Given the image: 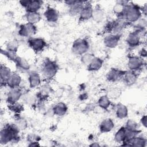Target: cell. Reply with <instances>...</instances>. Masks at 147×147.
Listing matches in <instances>:
<instances>
[{
	"mask_svg": "<svg viewBox=\"0 0 147 147\" xmlns=\"http://www.w3.org/2000/svg\"><path fill=\"white\" fill-rule=\"evenodd\" d=\"M20 130L13 123H7L0 131V143L6 145L10 142H18L20 141Z\"/></svg>",
	"mask_w": 147,
	"mask_h": 147,
	"instance_id": "obj_1",
	"label": "cell"
},
{
	"mask_svg": "<svg viewBox=\"0 0 147 147\" xmlns=\"http://www.w3.org/2000/svg\"><path fill=\"white\" fill-rule=\"evenodd\" d=\"M142 15L141 7L140 6L128 2L125 6L123 18L129 24L134 23L141 18Z\"/></svg>",
	"mask_w": 147,
	"mask_h": 147,
	"instance_id": "obj_2",
	"label": "cell"
},
{
	"mask_svg": "<svg viewBox=\"0 0 147 147\" xmlns=\"http://www.w3.org/2000/svg\"><path fill=\"white\" fill-rule=\"evenodd\" d=\"M59 67L55 60L47 59L42 64L41 73L43 78L47 80L52 79L58 71Z\"/></svg>",
	"mask_w": 147,
	"mask_h": 147,
	"instance_id": "obj_3",
	"label": "cell"
},
{
	"mask_svg": "<svg viewBox=\"0 0 147 147\" xmlns=\"http://www.w3.org/2000/svg\"><path fill=\"white\" fill-rule=\"evenodd\" d=\"M90 49V43L86 38H78L75 40L72 45V51L76 55L82 56L88 52Z\"/></svg>",
	"mask_w": 147,
	"mask_h": 147,
	"instance_id": "obj_4",
	"label": "cell"
},
{
	"mask_svg": "<svg viewBox=\"0 0 147 147\" xmlns=\"http://www.w3.org/2000/svg\"><path fill=\"white\" fill-rule=\"evenodd\" d=\"M144 30L145 29H136L133 32L129 33L125 40L127 46L131 48H134L139 46L141 43Z\"/></svg>",
	"mask_w": 147,
	"mask_h": 147,
	"instance_id": "obj_5",
	"label": "cell"
},
{
	"mask_svg": "<svg viewBox=\"0 0 147 147\" xmlns=\"http://www.w3.org/2000/svg\"><path fill=\"white\" fill-rule=\"evenodd\" d=\"M128 24L124 18H117L115 20L110 22L107 25V29L109 33H111L110 34H121Z\"/></svg>",
	"mask_w": 147,
	"mask_h": 147,
	"instance_id": "obj_6",
	"label": "cell"
},
{
	"mask_svg": "<svg viewBox=\"0 0 147 147\" xmlns=\"http://www.w3.org/2000/svg\"><path fill=\"white\" fill-rule=\"evenodd\" d=\"M28 44L29 47L37 53L43 51L47 45L45 40L41 37H30L28 40Z\"/></svg>",
	"mask_w": 147,
	"mask_h": 147,
	"instance_id": "obj_7",
	"label": "cell"
},
{
	"mask_svg": "<svg viewBox=\"0 0 147 147\" xmlns=\"http://www.w3.org/2000/svg\"><path fill=\"white\" fill-rule=\"evenodd\" d=\"M127 65L129 70L140 72L143 68L144 62L143 59L139 56L131 55L129 57Z\"/></svg>",
	"mask_w": 147,
	"mask_h": 147,
	"instance_id": "obj_8",
	"label": "cell"
},
{
	"mask_svg": "<svg viewBox=\"0 0 147 147\" xmlns=\"http://www.w3.org/2000/svg\"><path fill=\"white\" fill-rule=\"evenodd\" d=\"M37 28L35 25L29 23L22 24L19 27L18 34L24 37H32L37 32Z\"/></svg>",
	"mask_w": 147,
	"mask_h": 147,
	"instance_id": "obj_9",
	"label": "cell"
},
{
	"mask_svg": "<svg viewBox=\"0 0 147 147\" xmlns=\"http://www.w3.org/2000/svg\"><path fill=\"white\" fill-rule=\"evenodd\" d=\"M94 7L90 2L86 1L85 3L79 14V20L80 22L88 21L92 18Z\"/></svg>",
	"mask_w": 147,
	"mask_h": 147,
	"instance_id": "obj_10",
	"label": "cell"
},
{
	"mask_svg": "<svg viewBox=\"0 0 147 147\" xmlns=\"http://www.w3.org/2000/svg\"><path fill=\"white\" fill-rule=\"evenodd\" d=\"M23 93L24 92L20 87L10 89L7 94L6 102L8 104H12L18 102L21 98Z\"/></svg>",
	"mask_w": 147,
	"mask_h": 147,
	"instance_id": "obj_11",
	"label": "cell"
},
{
	"mask_svg": "<svg viewBox=\"0 0 147 147\" xmlns=\"http://www.w3.org/2000/svg\"><path fill=\"white\" fill-rule=\"evenodd\" d=\"M121 38V34H110L106 36L103 40V43L106 47L108 48H114L119 44Z\"/></svg>",
	"mask_w": 147,
	"mask_h": 147,
	"instance_id": "obj_12",
	"label": "cell"
},
{
	"mask_svg": "<svg viewBox=\"0 0 147 147\" xmlns=\"http://www.w3.org/2000/svg\"><path fill=\"white\" fill-rule=\"evenodd\" d=\"M126 71H123L118 68H111L107 73L106 79L110 82H116L122 79Z\"/></svg>",
	"mask_w": 147,
	"mask_h": 147,
	"instance_id": "obj_13",
	"label": "cell"
},
{
	"mask_svg": "<svg viewBox=\"0 0 147 147\" xmlns=\"http://www.w3.org/2000/svg\"><path fill=\"white\" fill-rule=\"evenodd\" d=\"M44 16L45 20L49 23H56L59 18V14L57 10L51 6H48L44 12Z\"/></svg>",
	"mask_w": 147,
	"mask_h": 147,
	"instance_id": "obj_14",
	"label": "cell"
},
{
	"mask_svg": "<svg viewBox=\"0 0 147 147\" xmlns=\"http://www.w3.org/2000/svg\"><path fill=\"white\" fill-rule=\"evenodd\" d=\"M138 71H126L125 74L122 77L123 83L127 86H131L136 83L138 79Z\"/></svg>",
	"mask_w": 147,
	"mask_h": 147,
	"instance_id": "obj_15",
	"label": "cell"
},
{
	"mask_svg": "<svg viewBox=\"0 0 147 147\" xmlns=\"http://www.w3.org/2000/svg\"><path fill=\"white\" fill-rule=\"evenodd\" d=\"M22 82V79L20 75L17 72H12L10 78L7 81L6 86L10 89L20 88Z\"/></svg>",
	"mask_w": 147,
	"mask_h": 147,
	"instance_id": "obj_16",
	"label": "cell"
},
{
	"mask_svg": "<svg viewBox=\"0 0 147 147\" xmlns=\"http://www.w3.org/2000/svg\"><path fill=\"white\" fill-rule=\"evenodd\" d=\"M28 83L30 88L34 89L39 87L41 84L40 75L36 71H31L28 75Z\"/></svg>",
	"mask_w": 147,
	"mask_h": 147,
	"instance_id": "obj_17",
	"label": "cell"
},
{
	"mask_svg": "<svg viewBox=\"0 0 147 147\" xmlns=\"http://www.w3.org/2000/svg\"><path fill=\"white\" fill-rule=\"evenodd\" d=\"M12 72L9 67L4 64H1L0 67V83L1 87L6 86V83Z\"/></svg>",
	"mask_w": 147,
	"mask_h": 147,
	"instance_id": "obj_18",
	"label": "cell"
},
{
	"mask_svg": "<svg viewBox=\"0 0 147 147\" xmlns=\"http://www.w3.org/2000/svg\"><path fill=\"white\" fill-rule=\"evenodd\" d=\"M114 121L111 118H106L103 119L99 126V131L102 133H106L111 131L114 127Z\"/></svg>",
	"mask_w": 147,
	"mask_h": 147,
	"instance_id": "obj_19",
	"label": "cell"
},
{
	"mask_svg": "<svg viewBox=\"0 0 147 147\" xmlns=\"http://www.w3.org/2000/svg\"><path fill=\"white\" fill-rule=\"evenodd\" d=\"M52 109L54 115L58 117H62L67 113L68 111V107L65 103L59 102L52 107Z\"/></svg>",
	"mask_w": 147,
	"mask_h": 147,
	"instance_id": "obj_20",
	"label": "cell"
},
{
	"mask_svg": "<svg viewBox=\"0 0 147 147\" xmlns=\"http://www.w3.org/2000/svg\"><path fill=\"white\" fill-rule=\"evenodd\" d=\"M17 68L22 72H27L30 69V64L29 62L24 57L18 56L15 61Z\"/></svg>",
	"mask_w": 147,
	"mask_h": 147,
	"instance_id": "obj_21",
	"label": "cell"
},
{
	"mask_svg": "<svg viewBox=\"0 0 147 147\" xmlns=\"http://www.w3.org/2000/svg\"><path fill=\"white\" fill-rule=\"evenodd\" d=\"M128 1H117L113 7V11L117 18H123L125 6Z\"/></svg>",
	"mask_w": 147,
	"mask_h": 147,
	"instance_id": "obj_22",
	"label": "cell"
},
{
	"mask_svg": "<svg viewBox=\"0 0 147 147\" xmlns=\"http://www.w3.org/2000/svg\"><path fill=\"white\" fill-rule=\"evenodd\" d=\"M129 114V110L126 105L123 103H119L115 107L116 117L121 119L126 118Z\"/></svg>",
	"mask_w": 147,
	"mask_h": 147,
	"instance_id": "obj_23",
	"label": "cell"
},
{
	"mask_svg": "<svg viewBox=\"0 0 147 147\" xmlns=\"http://www.w3.org/2000/svg\"><path fill=\"white\" fill-rule=\"evenodd\" d=\"M43 5V1L39 0H29L28 5L26 6L25 10L26 13L28 12H38V11L41 9L42 5Z\"/></svg>",
	"mask_w": 147,
	"mask_h": 147,
	"instance_id": "obj_24",
	"label": "cell"
},
{
	"mask_svg": "<svg viewBox=\"0 0 147 147\" xmlns=\"http://www.w3.org/2000/svg\"><path fill=\"white\" fill-rule=\"evenodd\" d=\"M103 61L99 57H95L92 61L87 66V69L91 72H95L99 71L103 66Z\"/></svg>",
	"mask_w": 147,
	"mask_h": 147,
	"instance_id": "obj_25",
	"label": "cell"
},
{
	"mask_svg": "<svg viewBox=\"0 0 147 147\" xmlns=\"http://www.w3.org/2000/svg\"><path fill=\"white\" fill-rule=\"evenodd\" d=\"M85 2L86 1H76L74 5L68 7L69 14L72 16L79 15L85 3Z\"/></svg>",
	"mask_w": 147,
	"mask_h": 147,
	"instance_id": "obj_26",
	"label": "cell"
},
{
	"mask_svg": "<svg viewBox=\"0 0 147 147\" xmlns=\"http://www.w3.org/2000/svg\"><path fill=\"white\" fill-rule=\"evenodd\" d=\"M25 18L28 23L36 25L41 19V16L40 13L38 12H28L26 13Z\"/></svg>",
	"mask_w": 147,
	"mask_h": 147,
	"instance_id": "obj_27",
	"label": "cell"
},
{
	"mask_svg": "<svg viewBox=\"0 0 147 147\" xmlns=\"http://www.w3.org/2000/svg\"><path fill=\"white\" fill-rule=\"evenodd\" d=\"M111 105V99L107 95H103L99 97L98 100V106L103 110H107Z\"/></svg>",
	"mask_w": 147,
	"mask_h": 147,
	"instance_id": "obj_28",
	"label": "cell"
},
{
	"mask_svg": "<svg viewBox=\"0 0 147 147\" xmlns=\"http://www.w3.org/2000/svg\"><path fill=\"white\" fill-rule=\"evenodd\" d=\"M105 17V13L99 5L94 7L93 14L92 18L96 22H100L103 20Z\"/></svg>",
	"mask_w": 147,
	"mask_h": 147,
	"instance_id": "obj_29",
	"label": "cell"
},
{
	"mask_svg": "<svg viewBox=\"0 0 147 147\" xmlns=\"http://www.w3.org/2000/svg\"><path fill=\"white\" fill-rule=\"evenodd\" d=\"M126 129L125 126H121L114 134V140L117 143L122 144L125 139Z\"/></svg>",
	"mask_w": 147,
	"mask_h": 147,
	"instance_id": "obj_30",
	"label": "cell"
},
{
	"mask_svg": "<svg viewBox=\"0 0 147 147\" xmlns=\"http://www.w3.org/2000/svg\"><path fill=\"white\" fill-rule=\"evenodd\" d=\"M23 102L28 105H33L36 101H37V98L36 95H34L30 92H25L23 93L21 97Z\"/></svg>",
	"mask_w": 147,
	"mask_h": 147,
	"instance_id": "obj_31",
	"label": "cell"
},
{
	"mask_svg": "<svg viewBox=\"0 0 147 147\" xmlns=\"http://www.w3.org/2000/svg\"><path fill=\"white\" fill-rule=\"evenodd\" d=\"M7 107L10 111L15 113L17 115H19L24 110L23 105L19 102L12 104H8Z\"/></svg>",
	"mask_w": 147,
	"mask_h": 147,
	"instance_id": "obj_32",
	"label": "cell"
},
{
	"mask_svg": "<svg viewBox=\"0 0 147 147\" xmlns=\"http://www.w3.org/2000/svg\"><path fill=\"white\" fill-rule=\"evenodd\" d=\"M146 139L142 136H137L130 142L131 146L136 147H144L146 145Z\"/></svg>",
	"mask_w": 147,
	"mask_h": 147,
	"instance_id": "obj_33",
	"label": "cell"
},
{
	"mask_svg": "<svg viewBox=\"0 0 147 147\" xmlns=\"http://www.w3.org/2000/svg\"><path fill=\"white\" fill-rule=\"evenodd\" d=\"M14 123L20 130H24L28 127V122L26 120L20 116H18L16 118Z\"/></svg>",
	"mask_w": 147,
	"mask_h": 147,
	"instance_id": "obj_34",
	"label": "cell"
},
{
	"mask_svg": "<svg viewBox=\"0 0 147 147\" xmlns=\"http://www.w3.org/2000/svg\"><path fill=\"white\" fill-rule=\"evenodd\" d=\"M17 52L11 51V50H8L6 49H1V53L2 55L5 56L9 60L12 61L13 62L15 61L16 59L18 57Z\"/></svg>",
	"mask_w": 147,
	"mask_h": 147,
	"instance_id": "obj_35",
	"label": "cell"
},
{
	"mask_svg": "<svg viewBox=\"0 0 147 147\" xmlns=\"http://www.w3.org/2000/svg\"><path fill=\"white\" fill-rule=\"evenodd\" d=\"M95 55L93 53L87 52L81 56L80 61L81 63L84 65H88V64L92 61L95 57Z\"/></svg>",
	"mask_w": 147,
	"mask_h": 147,
	"instance_id": "obj_36",
	"label": "cell"
},
{
	"mask_svg": "<svg viewBox=\"0 0 147 147\" xmlns=\"http://www.w3.org/2000/svg\"><path fill=\"white\" fill-rule=\"evenodd\" d=\"M126 130H138V123L133 119H128L125 124V126H124Z\"/></svg>",
	"mask_w": 147,
	"mask_h": 147,
	"instance_id": "obj_37",
	"label": "cell"
},
{
	"mask_svg": "<svg viewBox=\"0 0 147 147\" xmlns=\"http://www.w3.org/2000/svg\"><path fill=\"white\" fill-rule=\"evenodd\" d=\"M120 93H121V91L119 89L114 88V89H112L110 91H109L108 94H107V95L110 99H115L119 96Z\"/></svg>",
	"mask_w": 147,
	"mask_h": 147,
	"instance_id": "obj_38",
	"label": "cell"
},
{
	"mask_svg": "<svg viewBox=\"0 0 147 147\" xmlns=\"http://www.w3.org/2000/svg\"><path fill=\"white\" fill-rule=\"evenodd\" d=\"M18 44L16 41H10L7 43L6 45V49L11 50L13 51L17 52L18 48Z\"/></svg>",
	"mask_w": 147,
	"mask_h": 147,
	"instance_id": "obj_39",
	"label": "cell"
},
{
	"mask_svg": "<svg viewBox=\"0 0 147 147\" xmlns=\"http://www.w3.org/2000/svg\"><path fill=\"white\" fill-rule=\"evenodd\" d=\"M40 140V137L37 135L34 134H29L27 136V140L29 141V143L38 142Z\"/></svg>",
	"mask_w": 147,
	"mask_h": 147,
	"instance_id": "obj_40",
	"label": "cell"
},
{
	"mask_svg": "<svg viewBox=\"0 0 147 147\" xmlns=\"http://www.w3.org/2000/svg\"><path fill=\"white\" fill-rule=\"evenodd\" d=\"M140 123L145 128L147 126V116L146 115H144L140 119Z\"/></svg>",
	"mask_w": 147,
	"mask_h": 147,
	"instance_id": "obj_41",
	"label": "cell"
},
{
	"mask_svg": "<svg viewBox=\"0 0 147 147\" xmlns=\"http://www.w3.org/2000/svg\"><path fill=\"white\" fill-rule=\"evenodd\" d=\"M139 56L141 57L142 59L144 57H146V50L145 48H141V49L139 52Z\"/></svg>",
	"mask_w": 147,
	"mask_h": 147,
	"instance_id": "obj_42",
	"label": "cell"
},
{
	"mask_svg": "<svg viewBox=\"0 0 147 147\" xmlns=\"http://www.w3.org/2000/svg\"><path fill=\"white\" fill-rule=\"evenodd\" d=\"M38 142H30L28 144L29 146H40Z\"/></svg>",
	"mask_w": 147,
	"mask_h": 147,
	"instance_id": "obj_43",
	"label": "cell"
},
{
	"mask_svg": "<svg viewBox=\"0 0 147 147\" xmlns=\"http://www.w3.org/2000/svg\"><path fill=\"white\" fill-rule=\"evenodd\" d=\"M89 146H90L96 147V146H100V145H99L98 142H92V143H91Z\"/></svg>",
	"mask_w": 147,
	"mask_h": 147,
	"instance_id": "obj_44",
	"label": "cell"
}]
</instances>
